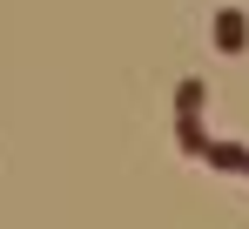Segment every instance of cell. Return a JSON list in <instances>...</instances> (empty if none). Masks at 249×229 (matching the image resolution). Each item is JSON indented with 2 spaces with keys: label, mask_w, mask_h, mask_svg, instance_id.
I'll return each instance as SVG.
<instances>
[{
  "label": "cell",
  "mask_w": 249,
  "mask_h": 229,
  "mask_svg": "<svg viewBox=\"0 0 249 229\" xmlns=\"http://www.w3.org/2000/svg\"><path fill=\"white\" fill-rule=\"evenodd\" d=\"M209 40H215V54H243L249 47V14L243 7H215L209 14Z\"/></svg>",
  "instance_id": "1"
},
{
  "label": "cell",
  "mask_w": 249,
  "mask_h": 229,
  "mask_svg": "<svg viewBox=\"0 0 249 229\" xmlns=\"http://www.w3.org/2000/svg\"><path fill=\"white\" fill-rule=\"evenodd\" d=\"M202 162H209V169H229V175H243L249 149H243V142H209V149H202Z\"/></svg>",
  "instance_id": "2"
},
{
  "label": "cell",
  "mask_w": 249,
  "mask_h": 229,
  "mask_svg": "<svg viewBox=\"0 0 249 229\" xmlns=\"http://www.w3.org/2000/svg\"><path fill=\"white\" fill-rule=\"evenodd\" d=\"M175 114H202V81H196V75L175 88Z\"/></svg>",
  "instance_id": "3"
},
{
  "label": "cell",
  "mask_w": 249,
  "mask_h": 229,
  "mask_svg": "<svg viewBox=\"0 0 249 229\" xmlns=\"http://www.w3.org/2000/svg\"><path fill=\"white\" fill-rule=\"evenodd\" d=\"M243 175H249V162H243Z\"/></svg>",
  "instance_id": "4"
}]
</instances>
